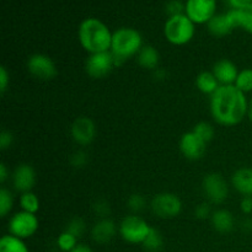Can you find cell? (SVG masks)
Wrapping results in <instances>:
<instances>
[{"label": "cell", "instance_id": "cell-33", "mask_svg": "<svg viewBox=\"0 0 252 252\" xmlns=\"http://www.w3.org/2000/svg\"><path fill=\"white\" fill-rule=\"evenodd\" d=\"M88 154H86L85 152H83V150H76V152H74L70 157V164L73 165L74 167H76V169L84 167L88 164Z\"/></svg>", "mask_w": 252, "mask_h": 252}, {"label": "cell", "instance_id": "cell-6", "mask_svg": "<svg viewBox=\"0 0 252 252\" xmlns=\"http://www.w3.org/2000/svg\"><path fill=\"white\" fill-rule=\"evenodd\" d=\"M202 191L208 203L223 204L229 197L228 181L218 172H209L202 180Z\"/></svg>", "mask_w": 252, "mask_h": 252}, {"label": "cell", "instance_id": "cell-21", "mask_svg": "<svg viewBox=\"0 0 252 252\" xmlns=\"http://www.w3.org/2000/svg\"><path fill=\"white\" fill-rule=\"evenodd\" d=\"M196 86L202 94L212 96L219 88L220 84L217 80L213 71H202L196 78Z\"/></svg>", "mask_w": 252, "mask_h": 252}, {"label": "cell", "instance_id": "cell-16", "mask_svg": "<svg viewBox=\"0 0 252 252\" xmlns=\"http://www.w3.org/2000/svg\"><path fill=\"white\" fill-rule=\"evenodd\" d=\"M117 225L110 218L98 219L91 228V238L96 244L105 245L108 244L117 234Z\"/></svg>", "mask_w": 252, "mask_h": 252}, {"label": "cell", "instance_id": "cell-1", "mask_svg": "<svg viewBox=\"0 0 252 252\" xmlns=\"http://www.w3.org/2000/svg\"><path fill=\"white\" fill-rule=\"evenodd\" d=\"M249 112L246 94L235 85H220L211 96V115L218 125L234 127L245 120Z\"/></svg>", "mask_w": 252, "mask_h": 252}, {"label": "cell", "instance_id": "cell-32", "mask_svg": "<svg viewBox=\"0 0 252 252\" xmlns=\"http://www.w3.org/2000/svg\"><path fill=\"white\" fill-rule=\"evenodd\" d=\"M166 12L169 17L185 14V2L181 0H170L166 4Z\"/></svg>", "mask_w": 252, "mask_h": 252}, {"label": "cell", "instance_id": "cell-31", "mask_svg": "<svg viewBox=\"0 0 252 252\" xmlns=\"http://www.w3.org/2000/svg\"><path fill=\"white\" fill-rule=\"evenodd\" d=\"M127 206L133 212V214H138L145 209V207H147V199L142 194L134 193L132 196H129V198L127 201Z\"/></svg>", "mask_w": 252, "mask_h": 252}, {"label": "cell", "instance_id": "cell-15", "mask_svg": "<svg viewBox=\"0 0 252 252\" xmlns=\"http://www.w3.org/2000/svg\"><path fill=\"white\" fill-rule=\"evenodd\" d=\"M209 33L214 37H224L236 29L230 10L224 14H216L207 24Z\"/></svg>", "mask_w": 252, "mask_h": 252}, {"label": "cell", "instance_id": "cell-7", "mask_svg": "<svg viewBox=\"0 0 252 252\" xmlns=\"http://www.w3.org/2000/svg\"><path fill=\"white\" fill-rule=\"evenodd\" d=\"M150 209L158 218L172 219L181 213L182 202L177 194L171 192H161L153 197Z\"/></svg>", "mask_w": 252, "mask_h": 252}, {"label": "cell", "instance_id": "cell-28", "mask_svg": "<svg viewBox=\"0 0 252 252\" xmlns=\"http://www.w3.org/2000/svg\"><path fill=\"white\" fill-rule=\"evenodd\" d=\"M14 207V197L10 189L1 187L0 189V217L5 218Z\"/></svg>", "mask_w": 252, "mask_h": 252}, {"label": "cell", "instance_id": "cell-2", "mask_svg": "<svg viewBox=\"0 0 252 252\" xmlns=\"http://www.w3.org/2000/svg\"><path fill=\"white\" fill-rule=\"evenodd\" d=\"M112 34L107 25L96 17L83 20L78 29L79 42L89 54L110 51Z\"/></svg>", "mask_w": 252, "mask_h": 252}, {"label": "cell", "instance_id": "cell-41", "mask_svg": "<svg viewBox=\"0 0 252 252\" xmlns=\"http://www.w3.org/2000/svg\"><path fill=\"white\" fill-rule=\"evenodd\" d=\"M70 252H94L91 250V248H89L88 245H83V244H79L76 248H74Z\"/></svg>", "mask_w": 252, "mask_h": 252}, {"label": "cell", "instance_id": "cell-34", "mask_svg": "<svg viewBox=\"0 0 252 252\" xmlns=\"http://www.w3.org/2000/svg\"><path fill=\"white\" fill-rule=\"evenodd\" d=\"M93 209L94 213H95L100 219L108 218V214H110V204L106 201H103V199L96 201V203L93 206Z\"/></svg>", "mask_w": 252, "mask_h": 252}, {"label": "cell", "instance_id": "cell-10", "mask_svg": "<svg viewBox=\"0 0 252 252\" xmlns=\"http://www.w3.org/2000/svg\"><path fill=\"white\" fill-rule=\"evenodd\" d=\"M185 14L196 25H207L217 14V0H186Z\"/></svg>", "mask_w": 252, "mask_h": 252}, {"label": "cell", "instance_id": "cell-25", "mask_svg": "<svg viewBox=\"0 0 252 252\" xmlns=\"http://www.w3.org/2000/svg\"><path fill=\"white\" fill-rule=\"evenodd\" d=\"M144 246V249L149 252H159L161 250L162 245H164V240H162V236L160 234V231H158L157 229L152 228L149 235L147 236V239L144 240V243L142 244Z\"/></svg>", "mask_w": 252, "mask_h": 252}, {"label": "cell", "instance_id": "cell-23", "mask_svg": "<svg viewBox=\"0 0 252 252\" xmlns=\"http://www.w3.org/2000/svg\"><path fill=\"white\" fill-rule=\"evenodd\" d=\"M0 252H30V250L22 239L9 234L0 239Z\"/></svg>", "mask_w": 252, "mask_h": 252}, {"label": "cell", "instance_id": "cell-12", "mask_svg": "<svg viewBox=\"0 0 252 252\" xmlns=\"http://www.w3.org/2000/svg\"><path fill=\"white\" fill-rule=\"evenodd\" d=\"M70 134L74 142L80 147L90 145L96 137L95 122L90 117L80 116L71 123Z\"/></svg>", "mask_w": 252, "mask_h": 252}, {"label": "cell", "instance_id": "cell-13", "mask_svg": "<svg viewBox=\"0 0 252 252\" xmlns=\"http://www.w3.org/2000/svg\"><path fill=\"white\" fill-rule=\"evenodd\" d=\"M207 150V143L203 142L196 133L187 132L180 139V152L186 159L199 160Z\"/></svg>", "mask_w": 252, "mask_h": 252}, {"label": "cell", "instance_id": "cell-36", "mask_svg": "<svg viewBox=\"0 0 252 252\" xmlns=\"http://www.w3.org/2000/svg\"><path fill=\"white\" fill-rule=\"evenodd\" d=\"M14 143V135L12 133H10L9 130H2L0 133V149L6 150L7 148H10Z\"/></svg>", "mask_w": 252, "mask_h": 252}, {"label": "cell", "instance_id": "cell-30", "mask_svg": "<svg viewBox=\"0 0 252 252\" xmlns=\"http://www.w3.org/2000/svg\"><path fill=\"white\" fill-rule=\"evenodd\" d=\"M65 230L69 231L70 234H73L76 238H80V236H83V234L85 233L86 223L84 221L83 218H80V217H75V218H71L70 220H69Z\"/></svg>", "mask_w": 252, "mask_h": 252}, {"label": "cell", "instance_id": "cell-42", "mask_svg": "<svg viewBox=\"0 0 252 252\" xmlns=\"http://www.w3.org/2000/svg\"><path fill=\"white\" fill-rule=\"evenodd\" d=\"M250 226L252 228V220H251V219H246V220L243 221V228L244 229H246V230H248Z\"/></svg>", "mask_w": 252, "mask_h": 252}, {"label": "cell", "instance_id": "cell-11", "mask_svg": "<svg viewBox=\"0 0 252 252\" xmlns=\"http://www.w3.org/2000/svg\"><path fill=\"white\" fill-rule=\"evenodd\" d=\"M27 69L32 76L39 80H52L58 74L53 59L43 53L32 54L27 61Z\"/></svg>", "mask_w": 252, "mask_h": 252}, {"label": "cell", "instance_id": "cell-5", "mask_svg": "<svg viewBox=\"0 0 252 252\" xmlns=\"http://www.w3.org/2000/svg\"><path fill=\"white\" fill-rule=\"evenodd\" d=\"M152 226L138 214H129L121 220L118 231L121 238L129 244H143L149 235Z\"/></svg>", "mask_w": 252, "mask_h": 252}, {"label": "cell", "instance_id": "cell-38", "mask_svg": "<svg viewBox=\"0 0 252 252\" xmlns=\"http://www.w3.org/2000/svg\"><path fill=\"white\" fill-rule=\"evenodd\" d=\"M240 209L245 216L252 214V197H243L240 202Z\"/></svg>", "mask_w": 252, "mask_h": 252}, {"label": "cell", "instance_id": "cell-24", "mask_svg": "<svg viewBox=\"0 0 252 252\" xmlns=\"http://www.w3.org/2000/svg\"><path fill=\"white\" fill-rule=\"evenodd\" d=\"M20 207H21V211L37 214V212L41 208V202H39L38 196L32 191L25 192L20 196Z\"/></svg>", "mask_w": 252, "mask_h": 252}, {"label": "cell", "instance_id": "cell-39", "mask_svg": "<svg viewBox=\"0 0 252 252\" xmlns=\"http://www.w3.org/2000/svg\"><path fill=\"white\" fill-rule=\"evenodd\" d=\"M231 9H243L252 4V0H226Z\"/></svg>", "mask_w": 252, "mask_h": 252}, {"label": "cell", "instance_id": "cell-20", "mask_svg": "<svg viewBox=\"0 0 252 252\" xmlns=\"http://www.w3.org/2000/svg\"><path fill=\"white\" fill-rule=\"evenodd\" d=\"M137 62L142 68L148 70H155L159 68L160 63V53L154 46H143L140 52L137 56Z\"/></svg>", "mask_w": 252, "mask_h": 252}, {"label": "cell", "instance_id": "cell-17", "mask_svg": "<svg viewBox=\"0 0 252 252\" xmlns=\"http://www.w3.org/2000/svg\"><path fill=\"white\" fill-rule=\"evenodd\" d=\"M213 74L220 85H234L239 75V69L234 62L230 59H220L213 66Z\"/></svg>", "mask_w": 252, "mask_h": 252}, {"label": "cell", "instance_id": "cell-9", "mask_svg": "<svg viewBox=\"0 0 252 252\" xmlns=\"http://www.w3.org/2000/svg\"><path fill=\"white\" fill-rule=\"evenodd\" d=\"M115 66L117 65L111 51L90 54L85 62L86 74L93 79L106 78Z\"/></svg>", "mask_w": 252, "mask_h": 252}, {"label": "cell", "instance_id": "cell-18", "mask_svg": "<svg viewBox=\"0 0 252 252\" xmlns=\"http://www.w3.org/2000/svg\"><path fill=\"white\" fill-rule=\"evenodd\" d=\"M231 186L243 197H252V167H240L231 176Z\"/></svg>", "mask_w": 252, "mask_h": 252}, {"label": "cell", "instance_id": "cell-26", "mask_svg": "<svg viewBox=\"0 0 252 252\" xmlns=\"http://www.w3.org/2000/svg\"><path fill=\"white\" fill-rule=\"evenodd\" d=\"M234 85L243 91L244 94H249L252 91V68H245L239 71Z\"/></svg>", "mask_w": 252, "mask_h": 252}, {"label": "cell", "instance_id": "cell-14", "mask_svg": "<svg viewBox=\"0 0 252 252\" xmlns=\"http://www.w3.org/2000/svg\"><path fill=\"white\" fill-rule=\"evenodd\" d=\"M11 181L17 192H30L36 185V171L30 164H20L12 172Z\"/></svg>", "mask_w": 252, "mask_h": 252}, {"label": "cell", "instance_id": "cell-8", "mask_svg": "<svg viewBox=\"0 0 252 252\" xmlns=\"http://www.w3.org/2000/svg\"><path fill=\"white\" fill-rule=\"evenodd\" d=\"M39 228V220L36 214L20 211L15 213L9 220V231L16 238L29 239L37 233Z\"/></svg>", "mask_w": 252, "mask_h": 252}, {"label": "cell", "instance_id": "cell-3", "mask_svg": "<svg viewBox=\"0 0 252 252\" xmlns=\"http://www.w3.org/2000/svg\"><path fill=\"white\" fill-rule=\"evenodd\" d=\"M143 46V36L138 30L120 27L113 31L110 51L115 58L116 65H121L132 57H137Z\"/></svg>", "mask_w": 252, "mask_h": 252}, {"label": "cell", "instance_id": "cell-43", "mask_svg": "<svg viewBox=\"0 0 252 252\" xmlns=\"http://www.w3.org/2000/svg\"><path fill=\"white\" fill-rule=\"evenodd\" d=\"M248 117H249V120H250V122H251V125H252V97H251V100L249 101V112H248Z\"/></svg>", "mask_w": 252, "mask_h": 252}, {"label": "cell", "instance_id": "cell-27", "mask_svg": "<svg viewBox=\"0 0 252 252\" xmlns=\"http://www.w3.org/2000/svg\"><path fill=\"white\" fill-rule=\"evenodd\" d=\"M192 132L196 133L199 138H201L203 142H206L208 144L209 142H212L214 138V134H216V129H214L213 126L209 122H206V121H202V122H198L193 127Z\"/></svg>", "mask_w": 252, "mask_h": 252}, {"label": "cell", "instance_id": "cell-35", "mask_svg": "<svg viewBox=\"0 0 252 252\" xmlns=\"http://www.w3.org/2000/svg\"><path fill=\"white\" fill-rule=\"evenodd\" d=\"M212 209H211V203L208 202H204V203L198 204V206L194 208V216H196L197 219H201V220H204V219H211L212 217Z\"/></svg>", "mask_w": 252, "mask_h": 252}, {"label": "cell", "instance_id": "cell-22", "mask_svg": "<svg viewBox=\"0 0 252 252\" xmlns=\"http://www.w3.org/2000/svg\"><path fill=\"white\" fill-rule=\"evenodd\" d=\"M236 29H243L252 34V4L243 9H230Z\"/></svg>", "mask_w": 252, "mask_h": 252}, {"label": "cell", "instance_id": "cell-4", "mask_svg": "<svg viewBox=\"0 0 252 252\" xmlns=\"http://www.w3.org/2000/svg\"><path fill=\"white\" fill-rule=\"evenodd\" d=\"M196 33V24L186 14L167 17L164 25V36L174 46L189 43Z\"/></svg>", "mask_w": 252, "mask_h": 252}, {"label": "cell", "instance_id": "cell-29", "mask_svg": "<svg viewBox=\"0 0 252 252\" xmlns=\"http://www.w3.org/2000/svg\"><path fill=\"white\" fill-rule=\"evenodd\" d=\"M57 245L62 251L70 252L74 248L78 246V238L69 233V231L64 230L57 239Z\"/></svg>", "mask_w": 252, "mask_h": 252}, {"label": "cell", "instance_id": "cell-37", "mask_svg": "<svg viewBox=\"0 0 252 252\" xmlns=\"http://www.w3.org/2000/svg\"><path fill=\"white\" fill-rule=\"evenodd\" d=\"M10 84V74L4 65L0 66V93L4 94Z\"/></svg>", "mask_w": 252, "mask_h": 252}, {"label": "cell", "instance_id": "cell-19", "mask_svg": "<svg viewBox=\"0 0 252 252\" xmlns=\"http://www.w3.org/2000/svg\"><path fill=\"white\" fill-rule=\"evenodd\" d=\"M211 223L213 225L214 230L221 234L230 233L235 225V219L233 213L225 208H219L213 211L211 217Z\"/></svg>", "mask_w": 252, "mask_h": 252}, {"label": "cell", "instance_id": "cell-40", "mask_svg": "<svg viewBox=\"0 0 252 252\" xmlns=\"http://www.w3.org/2000/svg\"><path fill=\"white\" fill-rule=\"evenodd\" d=\"M9 170H7V166L4 164V162H1L0 164V184L4 185L5 182H6V180L9 179Z\"/></svg>", "mask_w": 252, "mask_h": 252}]
</instances>
